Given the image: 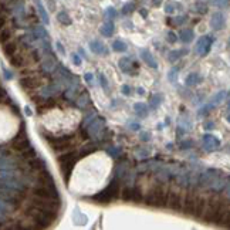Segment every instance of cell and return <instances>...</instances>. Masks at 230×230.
Wrapping results in <instances>:
<instances>
[{"instance_id":"cell-1","label":"cell","mask_w":230,"mask_h":230,"mask_svg":"<svg viewBox=\"0 0 230 230\" xmlns=\"http://www.w3.org/2000/svg\"><path fill=\"white\" fill-rule=\"evenodd\" d=\"M230 212L229 200L223 199L220 195H212L206 200L205 212H203L202 219H205L207 223H216L219 224L224 213Z\"/></svg>"},{"instance_id":"cell-2","label":"cell","mask_w":230,"mask_h":230,"mask_svg":"<svg viewBox=\"0 0 230 230\" xmlns=\"http://www.w3.org/2000/svg\"><path fill=\"white\" fill-rule=\"evenodd\" d=\"M26 215H27L37 226L41 227V229L50 227L55 222V219H57V213L46 212V210H41V209L36 207V206H33V205H30L26 209Z\"/></svg>"},{"instance_id":"cell-3","label":"cell","mask_w":230,"mask_h":230,"mask_svg":"<svg viewBox=\"0 0 230 230\" xmlns=\"http://www.w3.org/2000/svg\"><path fill=\"white\" fill-rule=\"evenodd\" d=\"M166 197H168V187H165L163 185H156L148 193L146 205L153 207H166Z\"/></svg>"},{"instance_id":"cell-4","label":"cell","mask_w":230,"mask_h":230,"mask_svg":"<svg viewBox=\"0 0 230 230\" xmlns=\"http://www.w3.org/2000/svg\"><path fill=\"white\" fill-rule=\"evenodd\" d=\"M78 159H81L78 152H68V153H64V155H61V156L59 158L60 169H61V173L65 178V183H68V181H70L73 169H74V166H75V163L78 162Z\"/></svg>"},{"instance_id":"cell-5","label":"cell","mask_w":230,"mask_h":230,"mask_svg":"<svg viewBox=\"0 0 230 230\" xmlns=\"http://www.w3.org/2000/svg\"><path fill=\"white\" fill-rule=\"evenodd\" d=\"M118 195H120V183H118L117 179H114V181L111 182L102 192L94 195L91 199L94 200V202H97V203H102V205H105V203H111L112 200H115L118 197Z\"/></svg>"},{"instance_id":"cell-6","label":"cell","mask_w":230,"mask_h":230,"mask_svg":"<svg viewBox=\"0 0 230 230\" xmlns=\"http://www.w3.org/2000/svg\"><path fill=\"white\" fill-rule=\"evenodd\" d=\"M33 195L34 197H41V199H60L55 185H34Z\"/></svg>"},{"instance_id":"cell-7","label":"cell","mask_w":230,"mask_h":230,"mask_svg":"<svg viewBox=\"0 0 230 230\" xmlns=\"http://www.w3.org/2000/svg\"><path fill=\"white\" fill-rule=\"evenodd\" d=\"M46 139L49 141L50 146L54 151H64L73 146L74 136L73 135H65V136H50L46 135Z\"/></svg>"},{"instance_id":"cell-8","label":"cell","mask_w":230,"mask_h":230,"mask_svg":"<svg viewBox=\"0 0 230 230\" xmlns=\"http://www.w3.org/2000/svg\"><path fill=\"white\" fill-rule=\"evenodd\" d=\"M30 144L31 142L28 141L27 135H26L24 124H22V128H20L18 134L12 139V141H10V146H12V149L17 151V152H22V151L27 149V148L30 146Z\"/></svg>"},{"instance_id":"cell-9","label":"cell","mask_w":230,"mask_h":230,"mask_svg":"<svg viewBox=\"0 0 230 230\" xmlns=\"http://www.w3.org/2000/svg\"><path fill=\"white\" fill-rule=\"evenodd\" d=\"M166 207L172 210H179L182 207V196L181 190L176 187L168 189V197H166Z\"/></svg>"},{"instance_id":"cell-10","label":"cell","mask_w":230,"mask_h":230,"mask_svg":"<svg viewBox=\"0 0 230 230\" xmlns=\"http://www.w3.org/2000/svg\"><path fill=\"white\" fill-rule=\"evenodd\" d=\"M196 197H197V195L195 193V192H192V190L186 193V196H185V199H183V203H182V207H181V209H183L185 215L193 216V210H195V203H196Z\"/></svg>"},{"instance_id":"cell-11","label":"cell","mask_w":230,"mask_h":230,"mask_svg":"<svg viewBox=\"0 0 230 230\" xmlns=\"http://www.w3.org/2000/svg\"><path fill=\"white\" fill-rule=\"evenodd\" d=\"M18 84L22 87L23 89H34L37 87H40L43 84V80H41L40 77H24V78H20L18 80Z\"/></svg>"},{"instance_id":"cell-12","label":"cell","mask_w":230,"mask_h":230,"mask_svg":"<svg viewBox=\"0 0 230 230\" xmlns=\"http://www.w3.org/2000/svg\"><path fill=\"white\" fill-rule=\"evenodd\" d=\"M213 43V38L210 36H203L199 41H197V46H196V51L199 55H206L210 50V46Z\"/></svg>"},{"instance_id":"cell-13","label":"cell","mask_w":230,"mask_h":230,"mask_svg":"<svg viewBox=\"0 0 230 230\" xmlns=\"http://www.w3.org/2000/svg\"><path fill=\"white\" fill-rule=\"evenodd\" d=\"M27 166L30 169H33V171H37V172H40V171H44V169H47V163L46 161L43 159V158H38L36 155L34 158H31V159L27 161Z\"/></svg>"},{"instance_id":"cell-14","label":"cell","mask_w":230,"mask_h":230,"mask_svg":"<svg viewBox=\"0 0 230 230\" xmlns=\"http://www.w3.org/2000/svg\"><path fill=\"white\" fill-rule=\"evenodd\" d=\"M203 142H205V149L206 151H216L219 146H220V141H219L217 138H215L213 135H209V134H206L205 136H203Z\"/></svg>"},{"instance_id":"cell-15","label":"cell","mask_w":230,"mask_h":230,"mask_svg":"<svg viewBox=\"0 0 230 230\" xmlns=\"http://www.w3.org/2000/svg\"><path fill=\"white\" fill-rule=\"evenodd\" d=\"M104 124L105 121L102 120V118H98V117H95V121L92 124H89L88 125V129H89V135L95 136V135H98V132L102 131V128H104ZM101 134V132H100Z\"/></svg>"},{"instance_id":"cell-16","label":"cell","mask_w":230,"mask_h":230,"mask_svg":"<svg viewBox=\"0 0 230 230\" xmlns=\"http://www.w3.org/2000/svg\"><path fill=\"white\" fill-rule=\"evenodd\" d=\"M205 205H206V199L197 195L196 203H195V210H193V216L196 219H202L203 212H205Z\"/></svg>"},{"instance_id":"cell-17","label":"cell","mask_w":230,"mask_h":230,"mask_svg":"<svg viewBox=\"0 0 230 230\" xmlns=\"http://www.w3.org/2000/svg\"><path fill=\"white\" fill-rule=\"evenodd\" d=\"M141 59L144 60L145 63H146L148 65H149L151 68H158V63L155 61V59L152 57V54L149 53V50H146V49H142L141 51Z\"/></svg>"},{"instance_id":"cell-18","label":"cell","mask_w":230,"mask_h":230,"mask_svg":"<svg viewBox=\"0 0 230 230\" xmlns=\"http://www.w3.org/2000/svg\"><path fill=\"white\" fill-rule=\"evenodd\" d=\"M57 64H59V61L55 60L54 54H53V55H49V57L44 60L43 64H41V68H43L44 71H47V73H51V71H54V68H55V65Z\"/></svg>"},{"instance_id":"cell-19","label":"cell","mask_w":230,"mask_h":230,"mask_svg":"<svg viewBox=\"0 0 230 230\" xmlns=\"http://www.w3.org/2000/svg\"><path fill=\"white\" fill-rule=\"evenodd\" d=\"M10 60V64L13 65V67H23V65H26V59L24 55H22L20 53H16V54H13L12 57H9Z\"/></svg>"},{"instance_id":"cell-20","label":"cell","mask_w":230,"mask_h":230,"mask_svg":"<svg viewBox=\"0 0 230 230\" xmlns=\"http://www.w3.org/2000/svg\"><path fill=\"white\" fill-rule=\"evenodd\" d=\"M3 50H4V55L9 59V57H12L13 54L17 53V43H14V41H7V43L3 44Z\"/></svg>"},{"instance_id":"cell-21","label":"cell","mask_w":230,"mask_h":230,"mask_svg":"<svg viewBox=\"0 0 230 230\" xmlns=\"http://www.w3.org/2000/svg\"><path fill=\"white\" fill-rule=\"evenodd\" d=\"M89 49H91V51L95 53V54H102V55L107 54V49H105L100 41H91V43H89Z\"/></svg>"},{"instance_id":"cell-22","label":"cell","mask_w":230,"mask_h":230,"mask_svg":"<svg viewBox=\"0 0 230 230\" xmlns=\"http://www.w3.org/2000/svg\"><path fill=\"white\" fill-rule=\"evenodd\" d=\"M210 26H212L215 30H220V28L223 27V16H222L220 13L213 14V18H212V22H210Z\"/></svg>"},{"instance_id":"cell-23","label":"cell","mask_w":230,"mask_h":230,"mask_svg":"<svg viewBox=\"0 0 230 230\" xmlns=\"http://www.w3.org/2000/svg\"><path fill=\"white\" fill-rule=\"evenodd\" d=\"M36 155H37V151L34 149L31 145L27 148V149H24V151H22V152H20V158H22V159H24V161L31 159V158H34Z\"/></svg>"},{"instance_id":"cell-24","label":"cell","mask_w":230,"mask_h":230,"mask_svg":"<svg viewBox=\"0 0 230 230\" xmlns=\"http://www.w3.org/2000/svg\"><path fill=\"white\" fill-rule=\"evenodd\" d=\"M118 65H120V68L124 71V73H132V64H131V60H129L128 57L121 59L120 63H118Z\"/></svg>"},{"instance_id":"cell-25","label":"cell","mask_w":230,"mask_h":230,"mask_svg":"<svg viewBox=\"0 0 230 230\" xmlns=\"http://www.w3.org/2000/svg\"><path fill=\"white\" fill-rule=\"evenodd\" d=\"M121 197L125 202H134V187H124L121 192Z\"/></svg>"},{"instance_id":"cell-26","label":"cell","mask_w":230,"mask_h":230,"mask_svg":"<svg viewBox=\"0 0 230 230\" xmlns=\"http://www.w3.org/2000/svg\"><path fill=\"white\" fill-rule=\"evenodd\" d=\"M186 85H189V87H192V85H196V84H199V83H202V77L199 75V74H190L189 77L186 78Z\"/></svg>"},{"instance_id":"cell-27","label":"cell","mask_w":230,"mask_h":230,"mask_svg":"<svg viewBox=\"0 0 230 230\" xmlns=\"http://www.w3.org/2000/svg\"><path fill=\"white\" fill-rule=\"evenodd\" d=\"M186 53H187L186 50H179V51H178V50H175V51H171V53H169V55H168V60L171 63H175L176 60H179L182 55H185Z\"/></svg>"},{"instance_id":"cell-28","label":"cell","mask_w":230,"mask_h":230,"mask_svg":"<svg viewBox=\"0 0 230 230\" xmlns=\"http://www.w3.org/2000/svg\"><path fill=\"white\" fill-rule=\"evenodd\" d=\"M134 108H135V111L138 112V115L141 118L148 115V107L145 104H142V102H136V104L134 105Z\"/></svg>"},{"instance_id":"cell-29","label":"cell","mask_w":230,"mask_h":230,"mask_svg":"<svg viewBox=\"0 0 230 230\" xmlns=\"http://www.w3.org/2000/svg\"><path fill=\"white\" fill-rule=\"evenodd\" d=\"M10 36H12V31L9 28H2L0 30V44H4L10 40Z\"/></svg>"},{"instance_id":"cell-30","label":"cell","mask_w":230,"mask_h":230,"mask_svg":"<svg viewBox=\"0 0 230 230\" xmlns=\"http://www.w3.org/2000/svg\"><path fill=\"white\" fill-rule=\"evenodd\" d=\"M179 38H181L183 43H187L193 38V31L192 30H185V31H181L179 33Z\"/></svg>"},{"instance_id":"cell-31","label":"cell","mask_w":230,"mask_h":230,"mask_svg":"<svg viewBox=\"0 0 230 230\" xmlns=\"http://www.w3.org/2000/svg\"><path fill=\"white\" fill-rule=\"evenodd\" d=\"M59 91H60L59 85H47V87H44L41 92H43V95H47V97H50V95H53V94H57Z\"/></svg>"},{"instance_id":"cell-32","label":"cell","mask_w":230,"mask_h":230,"mask_svg":"<svg viewBox=\"0 0 230 230\" xmlns=\"http://www.w3.org/2000/svg\"><path fill=\"white\" fill-rule=\"evenodd\" d=\"M112 50L114 51H118V53H122V51H125L126 50V44L124 43L122 40H117V41H114Z\"/></svg>"},{"instance_id":"cell-33","label":"cell","mask_w":230,"mask_h":230,"mask_svg":"<svg viewBox=\"0 0 230 230\" xmlns=\"http://www.w3.org/2000/svg\"><path fill=\"white\" fill-rule=\"evenodd\" d=\"M112 30H114L112 23H107L104 27H101V34L105 37H111L112 36Z\"/></svg>"},{"instance_id":"cell-34","label":"cell","mask_w":230,"mask_h":230,"mask_svg":"<svg viewBox=\"0 0 230 230\" xmlns=\"http://www.w3.org/2000/svg\"><path fill=\"white\" fill-rule=\"evenodd\" d=\"M95 151V145H92V144H87L83 148V149L80 151V156L83 158V156H85V155H88V153H91V152H94Z\"/></svg>"},{"instance_id":"cell-35","label":"cell","mask_w":230,"mask_h":230,"mask_svg":"<svg viewBox=\"0 0 230 230\" xmlns=\"http://www.w3.org/2000/svg\"><path fill=\"white\" fill-rule=\"evenodd\" d=\"M59 22L61 23V24L70 26V24H71V18L68 17V14H67V13L61 12V13H59Z\"/></svg>"},{"instance_id":"cell-36","label":"cell","mask_w":230,"mask_h":230,"mask_svg":"<svg viewBox=\"0 0 230 230\" xmlns=\"http://www.w3.org/2000/svg\"><path fill=\"white\" fill-rule=\"evenodd\" d=\"M88 102H89V97H88V94H87V92H84L80 98L77 100V105H78V107H85Z\"/></svg>"},{"instance_id":"cell-37","label":"cell","mask_w":230,"mask_h":230,"mask_svg":"<svg viewBox=\"0 0 230 230\" xmlns=\"http://www.w3.org/2000/svg\"><path fill=\"white\" fill-rule=\"evenodd\" d=\"M162 102V98H161V95H153L152 100H151V105L149 107L152 108V110H155V108H158V105Z\"/></svg>"},{"instance_id":"cell-38","label":"cell","mask_w":230,"mask_h":230,"mask_svg":"<svg viewBox=\"0 0 230 230\" xmlns=\"http://www.w3.org/2000/svg\"><path fill=\"white\" fill-rule=\"evenodd\" d=\"M226 95H227V92H226V91H220L219 94H216L215 97H213L212 104L215 105V104H219V102H222V101H223V97H226Z\"/></svg>"},{"instance_id":"cell-39","label":"cell","mask_w":230,"mask_h":230,"mask_svg":"<svg viewBox=\"0 0 230 230\" xmlns=\"http://www.w3.org/2000/svg\"><path fill=\"white\" fill-rule=\"evenodd\" d=\"M98 80H100V83H101V87L104 88V91L108 92V81H107V78H105V75L102 73L98 74Z\"/></svg>"},{"instance_id":"cell-40","label":"cell","mask_w":230,"mask_h":230,"mask_svg":"<svg viewBox=\"0 0 230 230\" xmlns=\"http://www.w3.org/2000/svg\"><path fill=\"white\" fill-rule=\"evenodd\" d=\"M142 200H144V197H142L141 190H139L138 187H134V202H136V203H141Z\"/></svg>"},{"instance_id":"cell-41","label":"cell","mask_w":230,"mask_h":230,"mask_svg":"<svg viewBox=\"0 0 230 230\" xmlns=\"http://www.w3.org/2000/svg\"><path fill=\"white\" fill-rule=\"evenodd\" d=\"M0 102H9V104H12V100H10V97L6 94V91L3 88H0Z\"/></svg>"},{"instance_id":"cell-42","label":"cell","mask_w":230,"mask_h":230,"mask_svg":"<svg viewBox=\"0 0 230 230\" xmlns=\"http://www.w3.org/2000/svg\"><path fill=\"white\" fill-rule=\"evenodd\" d=\"M38 3V10H40V14H41V17H43V22L46 23H49V16H47V13H46V10H44V7L40 4V2H37Z\"/></svg>"},{"instance_id":"cell-43","label":"cell","mask_w":230,"mask_h":230,"mask_svg":"<svg viewBox=\"0 0 230 230\" xmlns=\"http://www.w3.org/2000/svg\"><path fill=\"white\" fill-rule=\"evenodd\" d=\"M36 37H43V38H47L49 34H47V31H46V28H44V27H37Z\"/></svg>"},{"instance_id":"cell-44","label":"cell","mask_w":230,"mask_h":230,"mask_svg":"<svg viewBox=\"0 0 230 230\" xmlns=\"http://www.w3.org/2000/svg\"><path fill=\"white\" fill-rule=\"evenodd\" d=\"M210 108H213V104H210V105H206V107H203L202 110H199V117H205V115H207L209 114V111H210Z\"/></svg>"},{"instance_id":"cell-45","label":"cell","mask_w":230,"mask_h":230,"mask_svg":"<svg viewBox=\"0 0 230 230\" xmlns=\"http://www.w3.org/2000/svg\"><path fill=\"white\" fill-rule=\"evenodd\" d=\"M179 71V67H175V68H172L171 71H169V81L171 83H173L175 81V74Z\"/></svg>"},{"instance_id":"cell-46","label":"cell","mask_w":230,"mask_h":230,"mask_svg":"<svg viewBox=\"0 0 230 230\" xmlns=\"http://www.w3.org/2000/svg\"><path fill=\"white\" fill-rule=\"evenodd\" d=\"M71 59H73V63H74L75 65H81V57H80L78 54H75V53H74Z\"/></svg>"},{"instance_id":"cell-47","label":"cell","mask_w":230,"mask_h":230,"mask_svg":"<svg viewBox=\"0 0 230 230\" xmlns=\"http://www.w3.org/2000/svg\"><path fill=\"white\" fill-rule=\"evenodd\" d=\"M168 37H169V41H171V43H176V41H178V36H175L172 31L168 33Z\"/></svg>"},{"instance_id":"cell-48","label":"cell","mask_w":230,"mask_h":230,"mask_svg":"<svg viewBox=\"0 0 230 230\" xmlns=\"http://www.w3.org/2000/svg\"><path fill=\"white\" fill-rule=\"evenodd\" d=\"M55 47H57L59 53H61V54H65V49H64V46H63L60 41H57V43H55Z\"/></svg>"},{"instance_id":"cell-49","label":"cell","mask_w":230,"mask_h":230,"mask_svg":"<svg viewBox=\"0 0 230 230\" xmlns=\"http://www.w3.org/2000/svg\"><path fill=\"white\" fill-rule=\"evenodd\" d=\"M122 94H124V95H131V94H132L131 87H129V85H124V87H122Z\"/></svg>"},{"instance_id":"cell-50","label":"cell","mask_w":230,"mask_h":230,"mask_svg":"<svg viewBox=\"0 0 230 230\" xmlns=\"http://www.w3.org/2000/svg\"><path fill=\"white\" fill-rule=\"evenodd\" d=\"M3 73H4V77H6L7 80H12L13 78V75H12V73H10L9 70H7L6 67H3Z\"/></svg>"},{"instance_id":"cell-51","label":"cell","mask_w":230,"mask_h":230,"mask_svg":"<svg viewBox=\"0 0 230 230\" xmlns=\"http://www.w3.org/2000/svg\"><path fill=\"white\" fill-rule=\"evenodd\" d=\"M84 80H85L87 83H91V81H92V74L91 73H85V74H84Z\"/></svg>"},{"instance_id":"cell-52","label":"cell","mask_w":230,"mask_h":230,"mask_svg":"<svg viewBox=\"0 0 230 230\" xmlns=\"http://www.w3.org/2000/svg\"><path fill=\"white\" fill-rule=\"evenodd\" d=\"M141 139H142V141H149L151 135L148 134V132H142V134H141Z\"/></svg>"},{"instance_id":"cell-53","label":"cell","mask_w":230,"mask_h":230,"mask_svg":"<svg viewBox=\"0 0 230 230\" xmlns=\"http://www.w3.org/2000/svg\"><path fill=\"white\" fill-rule=\"evenodd\" d=\"M129 128L134 129V131H139L141 126H139V124H129Z\"/></svg>"},{"instance_id":"cell-54","label":"cell","mask_w":230,"mask_h":230,"mask_svg":"<svg viewBox=\"0 0 230 230\" xmlns=\"http://www.w3.org/2000/svg\"><path fill=\"white\" fill-rule=\"evenodd\" d=\"M165 10H166L168 13H172V12H173V7H172L171 3H168V4H166V7H165Z\"/></svg>"},{"instance_id":"cell-55","label":"cell","mask_w":230,"mask_h":230,"mask_svg":"<svg viewBox=\"0 0 230 230\" xmlns=\"http://www.w3.org/2000/svg\"><path fill=\"white\" fill-rule=\"evenodd\" d=\"M213 128H215V124L213 122H207L205 125V129H213Z\"/></svg>"},{"instance_id":"cell-56","label":"cell","mask_w":230,"mask_h":230,"mask_svg":"<svg viewBox=\"0 0 230 230\" xmlns=\"http://www.w3.org/2000/svg\"><path fill=\"white\" fill-rule=\"evenodd\" d=\"M78 53H80V55H83V57H85V55H87L85 51H84V49H81V47L78 49Z\"/></svg>"},{"instance_id":"cell-57","label":"cell","mask_w":230,"mask_h":230,"mask_svg":"<svg viewBox=\"0 0 230 230\" xmlns=\"http://www.w3.org/2000/svg\"><path fill=\"white\" fill-rule=\"evenodd\" d=\"M138 94H139V95H144V94H145V89H142V88H138Z\"/></svg>"},{"instance_id":"cell-58","label":"cell","mask_w":230,"mask_h":230,"mask_svg":"<svg viewBox=\"0 0 230 230\" xmlns=\"http://www.w3.org/2000/svg\"><path fill=\"white\" fill-rule=\"evenodd\" d=\"M26 114H27V115H31V114H33V112H31V110H30V108H28V107L26 108Z\"/></svg>"}]
</instances>
